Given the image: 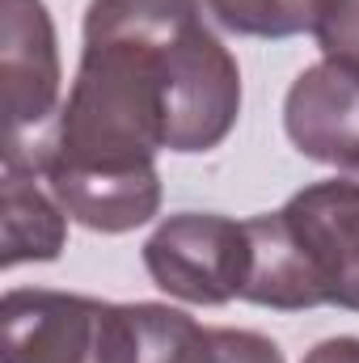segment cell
I'll list each match as a JSON object with an SVG mask.
<instances>
[{"label": "cell", "mask_w": 359, "mask_h": 363, "mask_svg": "<svg viewBox=\"0 0 359 363\" xmlns=\"http://www.w3.org/2000/svg\"><path fill=\"white\" fill-rule=\"evenodd\" d=\"M237 114V60L199 0H93L55 131L4 157H30L77 224L131 233L161 207L157 152H211Z\"/></svg>", "instance_id": "cell-1"}, {"label": "cell", "mask_w": 359, "mask_h": 363, "mask_svg": "<svg viewBox=\"0 0 359 363\" xmlns=\"http://www.w3.org/2000/svg\"><path fill=\"white\" fill-rule=\"evenodd\" d=\"M250 279L241 300L300 313H359V165L296 190L279 211L245 220Z\"/></svg>", "instance_id": "cell-2"}, {"label": "cell", "mask_w": 359, "mask_h": 363, "mask_svg": "<svg viewBox=\"0 0 359 363\" xmlns=\"http://www.w3.org/2000/svg\"><path fill=\"white\" fill-rule=\"evenodd\" d=\"M4 363H140V304L68 291H9L0 304Z\"/></svg>", "instance_id": "cell-3"}, {"label": "cell", "mask_w": 359, "mask_h": 363, "mask_svg": "<svg viewBox=\"0 0 359 363\" xmlns=\"http://www.w3.org/2000/svg\"><path fill=\"white\" fill-rule=\"evenodd\" d=\"M144 267L153 283L186 304H228L245 291L250 279V233L245 220L182 211L170 216L144 241Z\"/></svg>", "instance_id": "cell-4"}, {"label": "cell", "mask_w": 359, "mask_h": 363, "mask_svg": "<svg viewBox=\"0 0 359 363\" xmlns=\"http://www.w3.org/2000/svg\"><path fill=\"white\" fill-rule=\"evenodd\" d=\"M0 72L9 144H21L26 131H38L60 101L55 26L43 0H0Z\"/></svg>", "instance_id": "cell-5"}, {"label": "cell", "mask_w": 359, "mask_h": 363, "mask_svg": "<svg viewBox=\"0 0 359 363\" xmlns=\"http://www.w3.org/2000/svg\"><path fill=\"white\" fill-rule=\"evenodd\" d=\"M287 140L321 165L355 169L359 165V72L321 60L304 68L283 101Z\"/></svg>", "instance_id": "cell-6"}, {"label": "cell", "mask_w": 359, "mask_h": 363, "mask_svg": "<svg viewBox=\"0 0 359 363\" xmlns=\"http://www.w3.org/2000/svg\"><path fill=\"white\" fill-rule=\"evenodd\" d=\"M140 363H283V351L254 330H211L165 304H140Z\"/></svg>", "instance_id": "cell-7"}, {"label": "cell", "mask_w": 359, "mask_h": 363, "mask_svg": "<svg viewBox=\"0 0 359 363\" xmlns=\"http://www.w3.org/2000/svg\"><path fill=\"white\" fill-rule=\"evenodd\" d=\"M68 237V211L47 190L30 157H4V267L51 262Z\"/></svg>", "instance_id": "cell-8"}, {"label": "cell", "mask_w": 359, "mask_h": 363, "mask_svg": "<svg viewBox=\"0 0 359 363\" xmlns=\"http://www.w3.org/2000/svg\"><path fill=\"white\" fill-rule=\"evenodd\" d=\"M207 13L245 38H292L313 30L317 0H203Z\"/></svg>", "instance_id": "cell-9"}, {"label": "cell", "mask_w": 359, "mask_h": 363, "mask_svg": "<svg viewBox=\"0 0 359 363\" xmlns=\"http://www.w3.org/2000/svg\"><path fill=\"white\" fill-rule=\"evenodd\" d=\"M313 34L326 60H338L359 72V0H317Z\"/></svg>", "instance_id": "cell-10"}, {"label": "cell", "mask_w": 359, "mask_h": 363, "mask_svg": "<svg viewBox=\"0 0 359 363\" xmlns=\"http://www.w3.org/2000/svg\"><path fill=\"white\" fill-rule=\"evenodd\" d=\"M304 363H359V338H326L304 355Z\"/></svg>", "instance_id": "cell-11"}]
</instances>
